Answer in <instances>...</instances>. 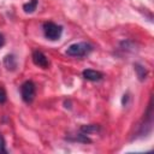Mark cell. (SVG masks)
<instances>
[{
	"instance_id": "cell-1",
	"label": "cell",
	"mask_w": 154,
	"mask_h": 154,
	"mask_svg": "<svg viewBox=\"0 0 154 154\" xmlns=\"http://www.w3.org/2000/svg\"><path fill=\"white\" fill-rule=\"evenodd\" d=\"M93 49V46L88 42H77V43H72L66 48V54L70 57H84L87 54H89Z\"/></svg>"
},
{
	"instance_id": "cell-2",
	"label": "cell",
	"mask_w": 154,
	"mask_h": 154,
	"mask_svg": "<svg viewBox=\"0 0 154 154\" xmlns=\"http://www.w3.org/2000/svg\"><path fill=\"white\" fill-rule=\"evenodd\" d=\"M43 32H45V36L48 40L55 41V40L60 38V36L63 34V26L58 25L53 22H46L43 24Z\"/></svg>"
},
{
	"instance_id": "cell-3",
	"label": "cell",
	"mask_w": 154,
	"mask_h": 154,
	"mask_svg": "<svg viewBox=\"0 0 154 154\" xmlns=\"http://www.w3.org/2000/svg\"><path fill=\"white\" fill-rule=\"evenodd\" d=\"M20 94H22V99L26 102V103H30L34 97H35V94H36V88H35V84L31 82V81H26L22 84L20 87Z\"/></svg>"
},
{
	"instance_id": "cell-4",
	"label": "cell",
	"mask_w": 154,
	"mask_h": 154,
	"mask_svg": "<svg viewBox=\"0 0 154 154\" xmlns=\"http://www.w3.org/2000/svg\"><path fill=\"white\" fill-rule=\"evenodd\" d=\"M32 61L36 66L42 67V69H47L49 66V61H48L47 57L41 51H34L32 52Z\"/></svg>"
},
{
	"instance_id": "cell-5",
	"label": "cell",
	"mask_w": 154,
	"mask_h": 154,
	"mask_svg": "<svg viewBox=\"0 0 154 154\" xmlns=\"http://www.w3.org/2000/svg\"><path fill=\"white\" fill-rule=\"evenodd\" d=\"M83 77L88 81H91V82H96V81H100L102 79L103 75L100 72V71H96V70H91V69H87V70H83L82 72Z\"/></svg>"
},
{
	"instance_id": "cell-6",
	"label": "cell",
	"mask_w": 154,
	"mask_h": 154,
	"mask_svg": "<svg viewBox=\"0 0 154 154\" xmlns=\"http://www.w3.org/2000/svg\"><path fill=\"white\" fill-rule=\"evenodd\" d=\"M4 64H5L6 69H7V70H11V71H13V70L17 67V60H16L14 55H12V54H8V55L5 57Z\"/></svg>"
},
{
	"instance_id": "cell-7",
	"label": "cell",
	"mask_w": 154,
	"mask_h": 154,
	"mask_svg": "<svg viewBox=\"0 0 154 154\" xmlns=\"http://www.w3.org/2000/svg\"><path fill=\"white\" fill-rule=\"evenodd\" d=\"M100 130H101L100 125H96V124H90V125L81 126V132L85 134V135H89V134H93V132H99Z\"/></svg>"
},
{
	"instance_id": "cell-8",
	"label": "cell",
	"mask_w": 154,
	"mask_h": 154,
	"mask_svg": "<svg viewBox=\"0 0 154 154\" xmlns=\"http://www.w3.org/2000/svg\"><path fill=\"white\" fill-rule=\"evenodd\" d=\"M134 67H135V71H136V75L138 77V79L140 81H144L146 77H147V70L140 64H135Z\"/></svg>"
},
{
	"instance_id": "cell-9",
	"label": "cell",
	"mask_w": 154,
	"mask_h": 154,
	"mask_svg": "<svg viewBox=\"0 0 154 154\" xmlns=\"http://www.w3.org/2000/svg\"><path fill=\"white\" fill-rule=\"evenodd\" d=\"M36 7H37V0H30L29 2H26V4L23 5V10H24L25 13L34 12L36 10Z\"/></svg>"
},
{
	"instance_id": "cell-10",
	"label": "cell",
	"mask_w": 154,
	"mask_h": 154,
	"mask_svg": "<svg viewBox=\"0 0 154 154\" xmlns=\"http://www.w3.org/2000/svg\"><path fill=\"white\" fill-rule=\"evenodd\" d=\"M6 100H7L6 91H5V89H4V88H1V87H0V103L6 102Z\"/></svg>"
},
{
	"instance_id": "cell-11",
	"label": "cell",
	"mask_w": 154,
	"mask_h": 154,
	"mask_svg": "<svg viewBox=\"0 0 154 154\" xmlns=\"http://www.w3.org/2000/svg\"><path fill=\"white\" fill-rule=\"evenodd\" d=\"M6 148H5V140L4 137L0 135V153H6Z\"/></svg>"
},
{
	"instance_id": "cell-12",
	"label": "cell",
	"mask_w": 154,
	"mask_h": 154,
	"mask_svg": "<svg viewBox=\"0 0 154 154\" xmlns=\"http://www.w3.org/2000/svg\"><path fill=\"white\" fill-rule=\"evenodd\" d=\"M4 43H5V38H4L2 34H0V47H2V46H4Z\"/></svg>"
}]
</instances>
